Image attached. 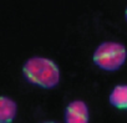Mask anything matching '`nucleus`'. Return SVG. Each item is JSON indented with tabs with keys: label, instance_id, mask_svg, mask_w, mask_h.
Returning <instances> with one entry per match:
<instances>
[{
	"label": "nucleus",
	"instance_id": "2",
	"mask_svg": "<svg viewBox=\"0 0 127 123\" xmlns=\"http://www.w3.org/2000/svg\"><path fill=\"white\" fill-rule=\"evenodd\" d=\"M126 57L127 51L122 44L103 42L94 53V62L105 71H116L125 64Z\"/></svg>",
	"mask_w": 127,
	"mask_h": 123
},
{
	"label": "nucleus",
	"instance_id": "5",
	"mask_svg": "<svg viewBox=\"0 0 127 123\" xmlns=\"http://www.w3.org/2000/svg\"><path fill=\"white\" fill-rule=\"evenodd\" d=\"M16 114V103L8 98V97H1L0 99V121L1 123H10Z\"/></svg>",
	"mask_w": 127,
	"mask_h": 123
},
{
	"label": "nucleus",
	"instance_id": "7",
	"mask_svg": "<svg viewBox=\"0 0 127 123\" xmlns=\"http://www.w3.org/2000/svg\"><path fill=\"white\" fill-rule=\"evenodd\" d=\"M126 20H127V10H126Z\"/></svg>",
	"mask_w": 127,
	"mask_h": 123
},
{
	"label": "nucleus",
	"instance_id": "1",
	"mask_svg": "<svg viewBox=\"0 0 127 123\" xmlns=\"http://www.w3.org/2000/svg\"><path fill=\"white\" fill-rule=\"evenodd\" d=\"M23 74L28 82L42 88H54L60 81V70L52 60L46 57H31L28 60Z\"/></svg>",
	"mask_w": 127,
	"mask_h": 123
},
{
	"label": "nucleus",
	"instance_id": "3",
	"mask_svg": "<svg viewBox=\"0 0 127 123\" xmlns=\"http://www.w3.org/2000/svg\"><path fill=\"white\" fill-rule=\"evenodd\" d=\"M66 123H89V108L82 101H72L66 107Z\"/></svg>",
	"mask_w": 127,
	"mask_h": 123
},
{
	"label": "nucleus",
	"instance_id": "6",
	"mask_svg": "<svg viewBox=\"0 0 127 123\" xmlns=\"http://www.w3.org/2000/svg\"><path fill=\"white\" fill-rule=\"evenodd\" d=\"M44 123H56V122H44Z\"/></svg>",
	"mask_w": 127,
	"mask_h": 123
},
{
	"label": "nucleus",
	"instance_id": "4",
	"mask_svg": "<svg viewBox=\"0 0 127 123\" xmlns=\"http://www.w3.org/2000/svg\"><path fill=\"white\" fill-rule=\"evenodd\" d=\"M110 103L118 109H127V85L116 86L110 93Z\"/></svg>",
	"mask_w": 127,
	"mask_h": 123
}]
</instances>
